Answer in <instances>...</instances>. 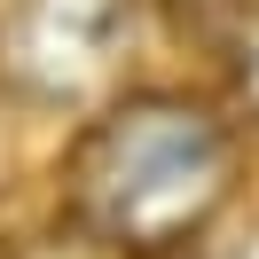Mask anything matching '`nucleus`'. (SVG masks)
<instances>
[{
	"label": "nucleus",
	"mask_w": 259,
	"mask_h": 259,
	"mask_svg": "<svg viewBox=\"0 0 259 259\" xmlns=\"http://www.w3.org/2000/svg\"><path fill=\"white\" fill-rule=\"evenodd\" d=\"M236 189V126L189 95H126L71 149V212L110 251H181Z\"/></svg>",
	"instance_id": "obj_1"
},
{
	"label": "nucleus",
	"mask_w": 259,
	"mask_h": 259,
	"mask_svg": "<svg viewBox=\"0 0 259 259\" xmlns=\"http://www.w3.org/2000/svg\"><path fill=\"white\" fill-rule=\"evenodd\" d=\"M126 24H134V0H16L8 32H0V63L32 95L79 102L126 55Z\"/></svg>",
	"instance_id": "obj_2"
},
{
	"label": "nucleus",
	"mask_w": 259,
	"mask_h": 259,
	"mask_svg": "<svg viewBox=\"0 0 259 259\" xmlns=\"http://www.w3.org/2000/svg\"><path fill=\"white\" fill-rule=\"evenodd\" d=\"M228 71H236V95L259 110V0L228 24Z\"/></svg>",
	"instance_id": "obj_3"
}]
</instances>
